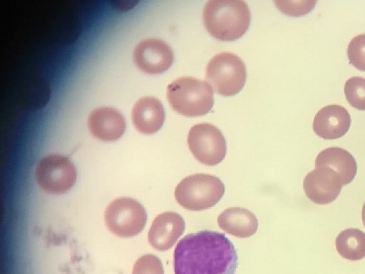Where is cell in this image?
Segmentation results:
<instances>
[{
    "label": "cell",
    "instance_id": "1",
    "mask_svg": "<svg viewBox=\"0 0 365 274\" xmlns=\"http://www.w3.org/2000/svg\"><path fill=\"white\" fill-rule=\"evenodd\" d=\"M237 262L231 240L209 230L185 235L173 253L175 274H235Z\"/></svg>",
    "mask_w": 365,
    "mask_h": 274
},
{
    "label": "cell",
    "instance_id": "2",
    "mask_svg": "<svg viewBox=\"0 0 365 274\" xmlns=\"http://www.w3.org/2000/svg\"><path fill=\"white\" fill-rule=\"evenodd\" d=\"M202 18L206 30L214 38L234 41L248 29L250 11L241 0H210L204 7Z\"/></svg>",
    "mask_w": 365,
    "mask_h": 274
},
{
    "label": "cell",
    "instance_id": "3",
    "mask_svg": "<svg viewBox=\"0 0 365 274\" xmlns=\"http://www.w3.org/2000/svg\"><path fill=\"white\" fill-rule=\"evenodd\" d=\"M167 98L174 111L186 116H200L214 105L213 89L201 79L182 76L167 87Z\"/></svg>",
    "mask_w": 365,
    "mask_h": 274
},
{
    "label": "cell",
    "instance_id": "4",
    "mask_svg": "<svg viewBox=\"0 0 365 274\" xmlns=\"http://www.w3.org/2000/svg\"><path fill=\"white\" fill-rule=\"evenodd\" d=\"M225 193L222 181L215 176L192 174L183 178L176 186L174 196L182 208L200 211L216 205Z\"/></svg>",
    "mask_w": 365,
    "mask_h": 274
},
{
    "label": "cell",
    "instance_id": "5",
    "mask_svg": "<svg viewBox=\"0 0 365 274\" xmlns=\"http://www.w3.org/2000/svg\"><path fill=\"white\" fill-rule=\"evenodd\" d=\"M246 67L236 54L220 53L208 62L205 78L212 89L218 94L231 96L238 93L246 82Z\"/></svg>",
    "mask_w": 365,
    "mask_h": 274
},
{
    "label": "cell",
    "instance_id": "6",
    "mask_svg": "<svg viewBox=\"0 0 365 274\" xmlns=\"http://www.w3.org/2000/svg\"><path fill=\"white\" fill-rule=\"evenodd\" d=\"M104 220L108 228L115 235L130 238L139 234L147 221L144 207L136 200L120 198L106 208Z\"/></svg>",
    "mask_w": 365,
    "mask_h": 274
},
{
    "label": "cell",
    "instance_id": "7",
    "mask_svg": "<svg viewBox=\"0 0 365 274\" xmlns=\"http://www.w3.org/2000/svg\"><path fill=\"white\" fill-rule=\"evenodd\" d=\"M187 141L194 157L202 164L215 166L225 157V138L222 132L210 123L193 126L189 131Z\"/></svg>",
    "mask_w": 365,
    "mask_h": 274
},
{
    "label": "cell",
    "instance_id": "8",
    "mask_svg": "<svg viewBox=\"0 0 365 274\" xmlns=\"http://www.w3.org/2000/svg\"><path fill=\"white\" fill-rule=\"evenodd\" d=\"M77 173L74 165L66 157L49 155L43 158L36 169L38 185L46 192L61 194L74 185Z\"/></svg>",
    "mask_w": 365,
    "mask_h": 274
},
{
    "label": "cell",
    "instance_id": "9",
    "mask_svg": "<svg viewBox=\"0 0 365 274\" xmlns=\"http://www.w3.org/2000/svg\"><path fill=\"white\" fill-rule=\"evenodd\" d=\"M136 66L148 74H159L167 71L173 62V53L165 41L148 39L138 43L133 51Z\"/></svg>",
    "mask_w": 365,
    "mask_h": 274
},
{
    "label": "cell",
    "instance_id": "10",
    "mask_svg": "<svg viewBox=\"0 0 365 274\" xmlns=\"http://www.w3.org/2000/svg\"><path fill=\"white\" fill-rule=\"evenodd\" d=\"M342 186L339 175L325 167L315 168L307 174L303 181L307 197L319 205L328 204L336 200Z\"/></svg>",
    "mask_w": 365,
    "mask_h": 274
},
{
    "label": "cell",
    "instance_id": "11",
    "mask_svg": "<svg viewBox=\"0 0 365 274\" xmlns=\"http://www.w3.org/2000/svg\"><path fill=\"white\" fill-rule=\"evenodd\" d=\"M185 228V220L180 214L174 212L160 213L154 219L149 230V243L158 250H169L182 235Z\"/></svg>",
    "mask_w": 365,
    "mask_h": 274
},
{
    "label": "cell",
    "instance_id": "12",
    "mask_svg": "<svg viewBox=\"0 0 365 274\" xmlns=\"http://www.w3.org/2000/svg\"><path fill=\"white\" fill-rule=\"evenodd\" d=\"M90 132L103 141H114L124 133L125 122L116 109L103 106L93 110L88 118Z\"/></svg>",
    "mask_w": 365,
    "mask_h": 274
},
{
    "label": "cell",
    "instance_id": "13",
    "mask_svg": "<svg viewBox=\"0 0 365 274\" xmlns=\"http://www.w3.org/2000/svg\"><path fill=\"white\" fill-rule=\"evenodd\" d=\"M351 117L339 105H328L319 110L313 121L314 133L324 139H336L349 129Z\"/></svg>",
    "mask_w": 365,
    "mask_h": 274
},
{
    "label": "cell",
    "instance_id": "14",
    "mask_svg": "<svg viewBox=\"0 0 365 274\" xmlns=\"http://www.w3.org/2000/svg\"><path fill=\"white\" fill-rule=\"evenodd\" d=\"M165 110L156 98L145 96L138 99L133 107L132 120L135 128L144 134L158 131L164 123Z\"/></svg>",
    "mask_w": 365,
    "mask_h": 274
},
{
    "label": "cell",
    "instance_id": "15",
    "mask_svg": "<svg viewBox=\"0 0 365 274\" xmlns=\"http://www.w3.org/2000/svg\"><path fill=\"white\" fill-rule=\"evenodd\" d=\"M319 167L328 168L337 173L343 186L354 180L357 171L354 156L349 151L338 147L325 148L317 155L315 168Z\"/></svg>",
    "mask_w": 365,
    "mask_h": 274
},
{
    "label": "cell",
    "instance_id": "16",
    "mask_svg": "<svg viewBox=\"0 0 365 274\" xmlns=\"http://www.w3.org/2000/svg\"><path fill=\"white\" fill-rule=\"evenodd\" d=\"M219 227L237 238L253 235L258 228V220L254 213L241 207H232L223 210L217 217Z\"/></svg>",
    "mask_w": 365,
    "mask_h": 274
},
{
    "label": "cell",
    "instance_id": "17",
    "mask_svg": "<svg viewBox=\"0 0 365 274\" xmlns=\"http://www.w3.org/2000/svg\"><path fill=\"white\" fill-rule=\"evenodd\" d=\"M336 249L343 258L359 260L365 257V233L357 228H347L337 235Z\"/></svg>",
    "mask_w": 365,
    "mask_h": 274
},
{
    "label": "cell",
    "instance_id": "18",
    "mask_svg": "<svg viewBox=\"0 0 365 274\" xmlns=\"http://www.w3.org/2000/svg\"><path fill=\"white\" fill-rule=\"evenodd\" d=\"M346 100L354 108L365 111V78L353 76L349 78L344 86Z\"/></svg>",
    "mask_w": 365,
    "mask_h": 274
},
{
    "label": "cell",
    "instance_id": "19",
    "mask_svg": "<svg viewBox=\"0 0 365 274\" xmlns=\"http://www.w3.org/2000/svg\"><path fill=\"white\" fill-rule=\"evenodd\" d=\"M347 55L354 66L365 71V34H359L350 41Z\"/></svg>",
    "mask_w": 365,
    "mask_h": 274
},
{
    "label": "cell",
    "instance_id": "20",
    "mask_svg": "<svg viewBox=\"0 0 365 274\" xmlns=\"http://www.w3.org/2000/svg\"><path fill=\"white\" fill-rule=\"evenodd\" d=\"M132 274H164V270L159 258L145 254L136 260Z\"/></svg>",
    "mask_w": 365,
    "mask_h": 274
},
{
    "label": "cell",
    "instance_id": "21",
    "mask_svg": "<svg viewBox=\"0 0 365 274\" xmlns=\"http://www.w3.org/2000/svg\"><path fill=\"white\" fill-rule=\"evenodd\" d=\"M316 1H275L277 7L284 14L300 16L309 12L314 7Z\"/></svg>",
    "mask_w": 365,
    "mask_h": 274
},
{
    "label": "cell",
    "instance_id": "22",
    "mask_svg": "<svg viewBox=\"0 0 365 274\" xmlns=\"http://www.w3.org/2000/svg\"><path fill=\"white\" fill-rule=\"evenodd\" d=\"M362 221H363V223L365 226V202L364 203V206L362 207Z\"/></svg>",
    "mask_w": 365,
    "mask_h": 274
}]
</instances>
